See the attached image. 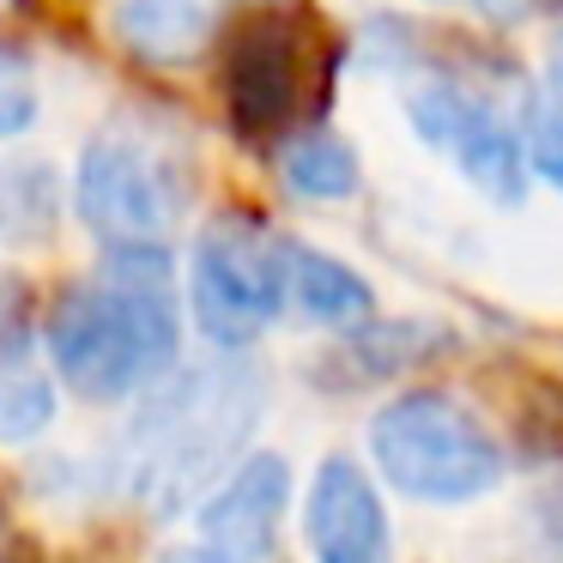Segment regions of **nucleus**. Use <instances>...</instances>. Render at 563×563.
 <instances>
[{"label":"nucleus","mask_w":563,"mask_h":563,"mask_svg":"<svg viewBox=\"0 0 563 563\" xmlns=\"http://www.w3.org/2000/svg\"><path fill=\"white\" fill-rule=\"evenodd\" d=\"M158 563H231V558H219V551H207V545L195 539V545H170Z\"/></svg>","instance_id":"19"},{"label":"nucleus","mask_w":563,"mask_h":563,"mask_svg":"<svg viewBox=\"0 0 563 563\" xmlns=\"http://www.w3.org/2000/svg\"><path fill=\"white\" fill-rule=\"evenodd\" d=\"M37 110H43V98H37V74H31V62L0 43V140L31 134Z\"/></svg>","instance_id":"16"},{"label":"nucleus","mask_w":563,"mask_h":563,"mask_svg":"<svg viewBox=\"0 0 563 563\" xmlns=\"http://www.w3.org/2000/svg\"><path fill=\"white\" fill-rule=\"evenodd\" d=\"M279 176L303 200H345L357 195V152L333 128H303L279 146Z\"/></svg>","instance_id":"14"},{"label":"nucleus","mask_w":563,"mask_h":563,"mask_svg":"<svg viewBox=\"0 0 563 563\" xmlns=\"http://www.w3.org/2000/svg\"><path fill=\"white\" fill-rule=\"evenodd\" d=\"M449 7H466V13H485V19H521L527 13V0H449Z\"/></svg>","instance_id":"17"},{"label":"nucleus","mask_w":563,"mask_h":563,"mask_svg":"<svg viewBox=\"0 0 563 563\" xmlns=\"http://www.w3.org/2000/svg\"><path fill=\"white\" fill-rule=\"evenodd\" d=\"M369 461L382 485L424 509H466L503 485V442L466 400L437 388L394 394L369 418Z\"/></svg>","instance_id":"3"},{"label":"nucleus","mask_w":563,"mask_h":563,"mask_svg":"<svg viewBox=\"0 0 563 563\" xmlns=\"http://www.w3.org/2000/svg\"><path fill=\"white\" fill-rule=\"evenodd\" d=\"M261 412H267V376L243 357L183 364L164 376L110 449V485L146 515H183L212 497L224 473L249 454Z\"/></svg>","instance_id":"2"},{"label":"nucleus","mask_w":563,"mask_h":563,"mask_svg":"<svg viewBox=\"0 0 563 563\" xmlns=\"http://www.w3.org/2000/svg\"><path fill=\"white\" fill-rule=\"evenodd\" d=\"M188 164L146 128H98L74 164V212L103 249H164L188 219Z\"/></svg>","instance_id":"4"},{"label":"nucleus","mask_w":563,"mask_h":563,"mask_svg":"<svg viewBox=\"0 0 563 563\" xmlns=\"http://www.w3.org/2000/svg\"><path fill=\"white\" fill-rule=\"evenodd\" d=\"M521 146H527V170L563 195V98L558 91H539L521 110Z\"/></svg>","instance_id":"15"},{"label":"nucleus","mask_w":563,"mask_h":563,"mask_svg":"<svg viewBox=\"0 0 563 563\" xmlns=\"http://www.w3.org/2000/svg\"><path fill=\"white\" fill-rule=\"evenodd\" d=\"M67 188L55 176V164L43 158H7L0 164V236L13 243H49L62 224Z\"/></svg>","instance_id":"13"},{"label":"nucleus","mask_w":563,"mask_h":563,"mask_svg":"<svg viewBox=\"0 0 563 563\" xmlns=\"http://www.w3.org/2000/svg\"><path fill=\"white\" fill-rule=\"evenodd\" d=\"M62 418V376L37 352V321L19 285H0V449H31Z\"/></svg>","instance_id":"9"},{"label":"nucleus","mask_w":563,"mask_h":563,"mask_svg":"<svg viewBox=\"0 0 563 563\" xmlns=\"http://www.w3.org/2000/svg\"><path fill=\"white\" fill-rule=\"evenodd\" d=\"M297 86H303V55L285 25H255L249 37H236L231 67H224V98H231L236 128L267 134L297 110Z\"/></svg>","instance_id":"10"},{"label":"nucleus","mask_w":563,"mask_h":563,"mask_svg":"<svg viewBox=\"0 0 563 563\" xmlns=\"http://www.w3.org/2000/svg\"><path fill=\"white\" fill-rule=\"evenodd\" d=\"M224 25V0H115L110 31L134 62L146 67H188L207 55Z\"/></svg>","instance_id":"11"},{"label":"nucleus","mask_w":563,"mask_h":563,"mask_svg":"<svg viewBox=\"0 0 563 563\" xmlns=\"http://www.w3.org/2000/svg\"><path fill=\"white\" fill-rule=\"evenodd\" d=\"M285 509H291V461L273 449H249L195 509L200 545L231 563H261L279 545Z\"/></svg>","instance_id":"8"},{"label":"nucleus","mask_w":563,"mask_h":563,"mask_svg":"<svg viewBox=\"0 0 563 563\" xmlns=\"http://www.w3.org/2000/svg\"><path fill=\"white\" fill-rule=\"evenodd\" d=\"M43 352L67 394L91 406L146 400L183 369V303L170 249H103L43 316Z\"/></svg>","instance_id":"1"},{"label":"nucleus","mask_w":563,"mask_h":563,"mask_svg":"<svg viewBox=\"0 0 563 563\" xmlns=\"http://www.w3.org/2000/svg\"><path fill=\"white\" fill-rule=\"evenodd\" d=\"M406 122H412L418 140H424L430 152H442L485 200H497V207H521L527 200L533 170H527L521 122H509L485 91L461 86V79H424V86L406 98Z\"/></svg>","instance_id":"6"},{"label":"nucleus","mask_w":563,"mask_h":563,"mask_svg":"<svg viewBox=\"0 0 563 563\" xmlns=\"http://www.w3.org/2000/svg\"><path fill=\"white\" fill-rule=\"evenodd\" d=\"M303 545L316 563H394V527L376 478L352 454H328L303 490Z\"/></svg>","instance_id":"7"},{"label":"nucleus","mask_w":563,"mask_h":563,"mask_svg":"<svg viewBox=\"0 0 563 563\" xmlns=\"http://www.w3.org/2000/svg\"><path fill=\"white\" fill-rule=\"evenodd\" d=\"M285 236H273L255 219H212L188 249V316L200 340L224 357H243L273 321L291 309V261Z\"/></svg>","instance_id":"5"},{"label":"nucleus","mask_w":563,"mask_h":563,"mask_svg":"<svg viewBox=\"0 0 563 563\" xmlns=\"http://www.w3.org/2000/svg\"><path fill=\"white\" fill-rule=\"evenodd\" d=\"M545 91H558V98H563V25L545 37Z\"/></svg>","instance_id":"18"},{"label":"nucleus","mask_w":563,"mask_h":563,"mask_svg":"<svg viewBox=\"0 0 563 563\" xmlns=\"http://www.w3.org/2000/svg\"><path fill=\"white\" fill-rule=\"evenodd\" d=\"M285 261H291V309L303 321L333 328V333H352L376 321V291H369V279L352 261L328 255L316 243H291Z\"/></svg>","instance_id":"12"}]
</instances>
